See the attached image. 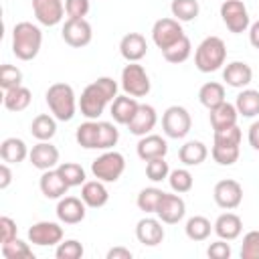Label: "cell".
Returning <instances> with one entry per match:
<instances>
[{"label":"cell","instance_id":"6da1fadb","mask_svg":"<svg viewBox=\"0 0 259 259\" xmlns=\"http://www.w3.org/2000/svg\"><path fill=\"white\" fill-rule=\"evenodd\" d=\"M117 89L119 85L113 77H97L95 81H91L79 97L81 115H85L87 119H99L105 107L111 105V101L117 97Z\"/></svg>","mask_w":259,"mask_h":259},{"label":"cell","instance_id":"7a4b0ae2","mask_svg":"<svg viewBox=\"0 0 259 259\" xmlns=\"http://www.w3.org/2000/svg\"><path fill=\"white\" fill-rule=\"evenodd\" d=\"M42 47V32L36 24L22 20L12 28V53L20 61H32Z\"/></svg>","mask_w":259,"mask_h":259},{"label":"cell","instance_id":"3957f363","mask_svg":"<svg viewBox=\"0 0 259 259\" xmlns=\"http://www.w3.org/2000/svg\"><path fill=\"white\" fill-rule=\"evenodd\" d=\"M49 111L59 119V121H71L77 113L79 101L69 83H53L47 93H45Z\"/></svg>","mask_w":259,"mask_h":259},{"label":"cell","instance_id":"277c9868","mask_svg":"<svg viewBox=\"0 0 259 259\" xmlns=\"http://www.w3.org/2000/svg\"><path fill=\"white\" fill-rule=\"evenodd\" d=\"M227 61V45L221 36H206L194 51V67L200 73H214Z\"/></svg>","mask_w":259,"mask_h":259},{"label":"cell","instance_id":"5b68a950","mask_svg":"<svg viewBox=\"0 0 259 259\" xmlns=\"http://www.w3.org/2000/svg\"><path fill=\"white\" fill-rule=\"evenodd\" d=\"M125 170V158L121 152L105 150L101 156H97L91 162V172L101 182H117Z\"/></svg>","mask_w":259,"mask_h":259},{"label":"cell","instance_id":"8992f818","mask_svg":"<svg viewBox=\"0 0 259 259\" xmlns=\"http://www.w3.org/2000/svg\"><path fill=\"white\" fill-rule=\"evenodd\" d=\"M121 89L123 93L132 95V97H146L152 89V83H150V77L146 73V69L140 65V63H127L123 69H121Z\"/></svg>","mask_w":259,"mask_h":259},{"label":"cell","instance_id":"52a82bcc","mask_svg":"<svg viewBox=\"0 0 259 259\" xmlns=\"http://www.w3.org/2000/svg\"><path fill=\"white\" fill-rule=\"evenodd\" d=\"M192 127V117L188 113L186 107L182 105H170L164 113H162V130L168 138L172 140H182L188 136Z\"/></svg>","mask_w":259,"mask_h":259},{"label":"cell","instance_id":"ba28073f","mask_svg":"<svg viewBox=\"0 0 259 259\" xmlns=\"http://www.w3.org/2000/svg\"><path fill=\"white\" fill-rule=\"evenodd\" d=\"M221 18H223L225 26L233 34H241V32L249 30V26H251L249 10H247L243 0H223V4H221Z\"/></svg>","mask_w":259,"mask_h":259},{"label":"cell","instance_id":"9c48e42d","mask_svg":"<svg viewBox=\"0 0 259 259\" xmlns=\"http://www.w3.org/2000/svg\"><path fill=\"white\" fill-rule=\"evenodd\" d=\"M182 36H184L182 22L176 20L174 16L158 18V20L154 22V26H152V40H154V45H156L160 51L172 47V45L178 42Z\"/></svg>","mask_w":259,"mask_h":259},{"label":"cell","instance_id":"30bf717a","mask_svg":"<svg viewBox=\"0 0 259 259\" xmlns=\"http://www.w3.org/2000/svg\"><path fill=\"white\" fill-rule=\"evenodd\" d=\"M63 40L73 49H83L93 38V28L85 18H67L61 30Z\"/></svg>","mask_w":259,"mask_h":259},{"label":"cell","instance_id":"8fae6325","mask_svg":"<svg viewBox=\"0 0 259 259\" xmlns=\"http://www.w3.org/2000/svg\"><path fill=\"white\" fill-rule=\"evenodd\" d=\"M212 196H214L217 206L225 210H235L243 202V186L233 178H225L214 184Z\"/></svg>","mask_w":259,"mask_h":259},{"label":"cell","instance_id":"7c38bea8","mask_svg":"<svg viewBox=\"0 0 259 259\" xmlns=\"http://www.w3.org/2000/svg\"><path fill=\"white\" fill-rule=\"evenodd\" d=\"M63 227L53 221H38L28 229V241L38 247H53L63 241Z\"/></svg>","mask_w":259,"mask_h":259},{"label":"cell","instance_id":"4fadbf2b","mask_svg":"<svg viewBox=\"0 0 259 259\" xmlns=\"http://www.w3.org/2000/svg\"><path fill=\"white\" fill-rule=\"evenodd\" d=\"M156 214H158V219L164 225H176L186 214V202H184V198L178 192H174V194L164 192V196H162V200L158 204Z\"/></svg>","mask_w":259,"mask_h":259},{"label":"cell","instance_id":"5bb4252c","mask_svg":"<svg viewBox=\"0 0 259 259\" xmlns=\"http://www.w3.org/2000/svg\"><path fill=\"white\" fill-rule=\"evenodd\" d=\"M32 14L42 26H57L65 18L63 0H32Z\"/></svg>","mask_w":259,"mask_h":259},{"label":"cell","instance_id":"9a60e30c","mask_svg":"<svg viewBox=\"0 0 259 259\" xmlns=\"http://www.w3.org/2000/svg\"><path fill=\"white\" fill-rule=\"evenodd\" d=\"M57 219L59 223L63 225H77L85 219L87 214V204L83 202V198H77V196H63L59 198L57 202Z\"/></svg>","mask_w":259,"mask_h":259},{"label":"cell","instance_id":"2e32d148","mask_svg":"<svg viewBox=\"0 0 259 259\" xmlns=\"http://www.w3.org/2000/svg\"><path fill=\"white\" fill-rule=\"evenodd\" d=\"M59 158H61L59 148L53 146L51 142H38V144H34L32 150H30V154H28L30 164H32L36 170H40V172L57 168V166L61 164Z\"/></svg>","mask_w":259,"mask_h":259},{"label":"cell","instance_id":"e0dca14e","mask_svg":"<svg viewBox=\"0 0 259 259\" xmlns=\"http://www.w3.org/2000/svg\"><path fill=\"white\" fill-rule=\"evenodd\" d=\"M164 223L160 219H154V217H144L138 221L136 225V239L146 245V247H156L164 241L166 233H164Z\"/></svg>","mask_w":259,"mask_h":259},{"label":"cell","instance_id":"ac0fdd59","mask_svg":"<svg viewBox=\"0 0 259 259\" xmlns=\"http://www.w3.org/2000/svg\"><path fill=\"white\" fill-rule=\"evenodd\" d=\"M119 55L127 63H140L148 55V42L146 36L140 32H127L119 40Z\"/></svg>","mask_w":259,"mask_h":259},{"label":"cell","instance_id":"d6986e66","mask_svg":"<svg viewBox=\"0 0 259 259\" xmlns=\"http://www.w3.org/2000/svg\"><path fill=\"white\" fill-rule=\"evenodd\" d=\"M156 123H158V113H156V109H154L152 105H148V103H140L136 115H134L132 121L127 123V130H130V134L142 138V136L152 134V130L156 127Z\"/></svg>","mask_w":259,"mask_h":259},{"label":"cell","instance_id":"ffe728a7","mask_svg":"<svg viewBox=\"0 0 259 259\" xmlns=\"http://www.w3.org/2000/svg\"><path fill=\"white\" fill-rule=\"evenodd\" d=\"M136 152H138V158L144 160V162H150L154 158H166L168 142L158 134H148V136L140 138V142L136 146Z\"/></svg>","mask_w":259,"mask_h":259},{"label":"cell","instance_id":"44dd1931","mask_svg":"<svg viewBox=\"0 0 259 259\" xmlns=\"http://www.w3.org/2000/svg\"><path fill=\"white\" fill-rule=\"evenodd\" d=\"M223 81L233 89H245L253 81V69L243 61H231L223 69Z\"/></svg>","mask_w":259,"mask_h":259},{"label":"cell","instance_id":"7402d4cb","mask_svg":"<svg viewBox=\"0 0 259 259\" xmlns=\"http://www.w3.org/2000/svg\"><path fill=\"white\" fill-rule=\"evenodd\" d=\"M38 188L42 192L45 198H51V200H59L67 194L69 190V184L63 180V176L59 174L57 168L53 170H45L40 174V180H38Z\"/></svg>","mask_w":259,"mask_h":259},{"label":"cell","instance_id":"603a6c76","mask_svg":"<svg viewBox=\"0 0 259 259\" xmlns=\"http://www.w3.org/2000/svg\"><path fill=\"white\" fill-rule=\"evenodd\" d=\"M138 107H140L138 97H132V95L123 93V95H117V97L111 101V105H109V113H111V117H113L115 123H119V125H127V123L132 121V117L136 115Z\"/></svg>","mask_w":259,"mask_h":259},{"label":"cell","instance_id":"cb8c5ba5","mask_svg":"<svg viewBox=\"0 0 259 259\" xmlns=\"http://www.w3.org/2000/svg\"><path fill=\"white\" fill-rule=\"evenodd\" d=\"M81 198L89 208H101L109 200V192L105 188V182L101 180H85L81 184Z\"/></svg>","mask_w":259,"mask_h":259},{"label":"cell","instance_id":"d4e9b609","mask_svg":"<svg viewBox=\"0 0 259 259\" xmlns=\"http://www.w3.org/2000/svg\"><path fill=\"white\" fill-rule=\"evenodd\" d=\"M212 227H214V233H217L219 239L235 241L241 235V231H243V221H241L239 214L227 210V212H223V214L217 217V221H214Z\"/></svg>","mask_w":259,"mask_h":259},{"label":"cell","instance_id":"484cf974","mask_svg":"<svg viewBox=\"0 0 259 259\" xmlns=\"http://www.w3.org/2000/svg\"><path fill=\"white\" fill-rule=\"evenodd\" d=\"M237 119H239V111H237L235 103L223 101L221 105L208 109V121H210V127L214 132L231 127V125H237Z\"/></svg>","mask_w":259,"mask_h":259},{"label":"cell","instance_id":"4316f807","mask_svg":"<svg viewBox=\"0 0 259 259\" xmlns=\"http://www.w3.org/2000/svg\"><path fill=\"white\" fill-rule=\"evenodd\" d=\"M57 117L53 113H38L30 123V134L38 142H51L57 134Z\"/></svg>","mask_w":259,"mask_h":259},{"label":"cell","instance_id":"83f0119b","mask_svg":"<svg viewBox=\"0 0 259 259\" xmlns=\"http://www.w3.org/2000/svg\"><path fill=\"white\" fill-rule=\"evenodd\" d=\"M28 154L30 152H28L24 140H20V138H6L0 144V158H2V162L20 164V162H24V158H28Z\"/></svg>","mask_w":259,"mask_h":259},{"label":"cell","instance_id":"f1b7e54d","mask_svg":"<svg viewBox=\"0 0 259 259\" xmlns=\"http://www.w3.org/2000/svg\"><path fill=\"white\" fill-rule=\"evenodd\" d=\"M30 101H32V93H30V89L24 87V85H18V87H12V89L4 91V97H2L4 107H6L8 111H14V113L24 111V109L30 105Z\"/></svg>","mask_w":259,"mask_h":259},{"label":"cell","instance_id":"f546056e","mask_svg":"<svg viewBox=\"0 0 259 259\" xmlns=\"http://www.w3.org/2000/svg\"><path fill=\"white\" fill-rule=\"evenodd\" d=\"M206 156H208V148L200 140H190L182 144L178 150V158L184 166H198L206 160Z\"/></svg>","mask_w":259,"mask_h":259},{"label":"cell","instance_id":"4dcf8cb0","mask_svg":"<svg viewBox=\"0 0 259 259\" xmlns=\"http://www.w3.org/2000/svg\"><path fill=\"white\" fill-rule=\"evenodd\" d=\"M198 101L200 105H204L206 109H212L217 105H221L225 99V85L217 83V81H208L198 89Z\"/></svg>","mask_w":259,"mask_h":259},{"label":"cell","instance_id":"1f68e13d","mask_svg":"<svg viewBox=\"0 0 259 259\" xmlns=\"http://www.w3.org/2000/svg\"><path fill=\"white\" fill-rule=\"evenodd\" d=\"M235 107H237L239 115H243V117H255V115H259V91L245 87L237 95Z\"/></svg>","mask_w":259,"mask_h":259},{"label":"cell","instance_id":"d6a6232c","mask_svg":"<svg viewBox=\"0 0 259 259\" xmlns=\"http://www.w3.org/2000/svg\"><path fill=\"white\" fill-rule=\"evenodd\" d=\"M210 231H214V227L210 225V221L202 214H194L186 221L184 233L190 241H206L210 237Z\"/></svg>","mask_w":259,"mask_h":259},{"label":"cell","instance_id":"836d02e7","mask_svg":"<svg viewBox=\"0 0 259 259\" xmlns=\"http://www.w3.org/2000/svg\"><path fill=\"white\" fill-rule=\"evenodd\" d=\"M97 130H99V119H87L75 130V140L81 148L85 150H97Z\"/></svg>","mask_w":259,"mask_h":259},{"label":"cell","instance_id":"e575fe53","mask_svg":"<svg viewBox=\"0 0 259 259\" xmlns=\"http://www.w3.org/2000/svg\"><path fill=\"white\" fill-rule=\"evenodd\" d=\"M162 196H164V190H162V188L148 186V188H142V190H140V194H138V198H136V204H138V208H140L142 212L152 214V212L158 210V204H160Z\"/></svg>","mask_w":259,"mask_h":259},{"label":"cell","instance_id":"d590c367","mask_svg":"<svg viewBox=\"0 0 259 259\" xmlns=\"http://www.w3.org/2000/svg\"><path fill=\"white\" fill-rule=\"evenodd\" d=\"M190 55H192V42H190V38H188L186 34H184L178 42H174L172 47H168V49L162 51V57H164L168 63H172V65L184 63Z\"/></svg>","mask_w":259,"mask_h":259},{"label":"cell","instance_id":"8d00e7d4","mask_svg":"<svg viewBox=\"0 0 259 259\" xmlns=\"http://www.w3.org/2000/svg\"><path fill=\"white\" fill-rule=\"evenodd\" d=\"M170 12L180 22H192L200 12V4L198 0H172Z\"/></svg>","mask_w":259,"mask_h":259},{"label":"cell","instance_id":"74e56055","mask_svg":"<svg viewBox=\"0 0 259 259\" xmlns=\"http://www.w3.org/2000/svg\"><path fill=\"white\" fill-rule=\"evenodd\" d=\"M168 184H170V188H172L174 192L186 194V192L192 190L194 178H192V174H190L188 168H176V170H170V174H168Z\"/></svg>","mask_w":259,"mask_h":259},{"label":"cell","instance_id":"f35d334b","mask_svg":"<svg viewBox=\"0 0 259 259\" xmlns=\"http://www.w3.org/2000/svg\"><path fill=\"white\" fill-rule=\"evenodd\" d=\"M119 142V130L111 121H99L97 130V150H113V146Z\"/></svg>","mask_w":259,"mask_h":259},{"label":"cell","instance_id":"ab89813d","mask_svg":"<svg viewBox=\"0 0 259 259\" xmlns=\"http://www.w3.org/2000/svg\"><path fill=\"white\" fill-rule=\"evenodd\" d=\"M0 251L6 259H34V253H32L30 245L26 241L18 239V237L8 241V243H2Z\"/></svg>","mask_w":259,"mask_h":259},{"label":"cell","instance_id":"60d3db41","mask_svg":"<svg viewBox=\"0 0 259 259\" xmlns=\"http://www.w3.org/2000/svg\"><path fill=\"white\" fill-rule=\"evenodd\" d=\"M57 170H59V174L63 176V180L69 184V188H73V186H81V184L87 180L83 166L77 164V162H63V164L57 166Z\"/></svg>","mask_w":259,"mask_h":259},{"label":"cell","instance_id":"b9f144b4","mask_svg":"<svg viewBox=\"0 0 259 259\" xmlns=\"http://www.w3.org/2000/svg\"><path fill=\"white\" fill-rule=\"evenodd\" d=\"M210 156L219 166H233L239 156H241V148L239 146H223V144H212L210 148Z\"/></svg>","mask_w":259,"mask_h":259},{"label":"cell","instance_id":"7bdbcfd3","mask_svg":"<svg viewBox=\"0 0 259 259\" xmlns=\"http://www.w3.org/2000/svg\"><path fill=\"white\" fill-rule=\"evenodd\" d=\"M22 85V71L10 63H4L0 67V87L2 91H8L12 87H18Z\"/></svg>","mask_w":259,"mask_h":259},{"label":"cell","instance_id":"ee69618b","mask_svg":"<svg viewBox=\"0 0 259 259\" xmlns=\"http://www.w3.org/2000/svg\"><path fill=\"white\" fill-rule=\"evenodd\" d=\"M85 253L83 245L77 241V239H67V241H61L55 249V257L57 259H81Z\"/></svg>","mask_w":259,"mask_h":259},{"label":"cell","instance_id":"f6af8a7d","mask_svg":"<svg viewBox=\"0 0 259 259\" xmlns=\"http://www.w3.org/2000/svg\"><path fill=\"white\" fill-rule=\"evenodd\" d=\"M170 174V166L166 162V158H154L150 162H146V176L152 182H162L166 180Z\"/></svg>","mask_w":259,"mask_h":259},{"label":"cell","instance_id":"bcb514c9","mask_svg":"<svg viewBox=\"0 0 259 259\" xmlns=\"http://www.w3.org/2000/svg\"><path fill=\"white\" fill-rule=\"evenodd\" d=\"M241 130L239 125H231V127H225V130H217L214 132V138H212V144H223V146H241Z\"/></svg>","mask_w":259,"mask_h":259},{"label":"cell","instance_id":"7dc6e473","mask_svg":"<svg viewBox=\"0 0 259 259\" xmlns=\"http://www.w3.org/2000/svg\"><path fill=\"white\" fill-rule=\"evenodd\" d=\"M241 259H259V231H249L241 243Z\"/></svg>","mask_w":259,"mask_h":259},{"label":"cell","instance_id":"c3c4849f","mask_svg":"<svg viewBox=\"0 0 259 259\" xmlns=\"http://www.w3.org/2000/svg\"><path fill=\"white\" fill-rule=\"evenodd\" d=\"M91 10V0H65V12L69 18H85Z\"/></svg>","mask_w":259,"mask_h":259},{"label":"cell","instance_id":"681fc988","mask_svg":"<svg viewBox=\"0 0 259 259\" xmlns=\"http://www.w3.org/2000/svg\"><path fill=\"white\" fill-rule=\"evenodd\" d=\"M231 253H233V249H231V245L225 239H219V241L210 243L208 249H206V255L210 259H229Z\"/></svg>","mask_w":259,"mask_h":259},{"label":"cell","instance_id":"f907efd6","mask_svg":"<svg viewBox=\"0 0 259 259\" xmlns=\"http://www.w3.org/2000/svg\"><path fill=\"white\" fill-rule=\"evenodd\" d=\"M18 227L10 217H0V243H8L12 239H16Z\"/></svg>","mask_w":259,"mask_h":259},{"label":"cell","instance_id":"816d5d0a","mask_svg":"<svg viewBox=\"0 0 259 259\" xmlns=\"http://www.w3.org/2000/svg\"><path fill=\"white\" fill-rule=\"evenodd\" d=\"M107 259H132L134 257V253L127 249V247H121V245H117V247H111L109 251H107V255H105Z\"/></svg>","mask_w":259,"mask_h":259},{"label":"cell","instance_id":"f5cc1de1","mask_svg":"<svg viewBox=\"0 0 259 259\" xmlns=\"http://www.w3.org/2000/svg\"><path fill=\"white\" fill-rule=\"evenodd\" d=\"M247 140H249V146H251L253 150H257V152H259V119H257V121H253V123L249 125Z\"/></svg>","mask_w":259,"mask_h":259},{"label":"cell","instance_id":"db71d44e","mask_svg":"<svg viewBox=\"0 0 259 259\" xmlns=\"http://www.w3.org/2000/svg\"><path fill=\"white\" fill-rule=\"evenodd\" d=\"M10 182H12V170H10L8 162H4V164H0V188L6 190L10 186Z\"/></svg>","mask_w":259,"mask_h":259},{"label":"cell","instance_id":"11a10c76","mask_svg":"<svg viewBox=\"0 0 259 259\" xmlns=\"http://www.w3.org/2000/svg\"><path fill=\"white\" fill-rule=\"evenodd\" d=\"M249 42L253 49H259V20L249 26Z\"/></svg>","mask_w":259,"mask_h":259}]
</instances>
